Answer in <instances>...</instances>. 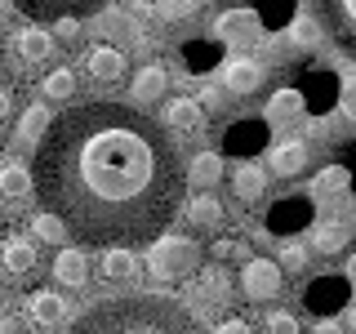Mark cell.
<instances>
[{
    "label": "cell",
    "mask_w": 356,
    "mask_h": 334,
    "mask_svg": "<svg viewBox=\"0 0 356 334\" xmlns=\"http://www.w3.org/2000/svg\"><path fill=\"white\" fill-rule=\"evenodd\" d=\"M187 170L147 111L89 98L67 107L36 148V196L76 245L134 250L165 237Z\"/></svg>",
    "instance_id": "6da1fadb"
},
{
    "label": "cell",
    "mask_w": 356,
    "mask_h": 334,
    "mask_svg": "<svg viewBox=\"0 0 356 334\" xmlns=\"http://www.w3.org/2000/svg\"><path fill=\"white\" fill-rule=\"evenodd\" d=\"M67 334H205L178 299L165 294H116L85 308Z\"/></svg>",
    "instance_id": "7a4b0ae2"
},
{
    "label": "cell",
    "mask_w": 356,
    "mask_h": 334,
    "mask_svg": "<svg viewBox=\"0 0 356 334\" xmlns=\"http://www.w3.org/2000/svg\"><path fill=\"white\" fill-rule=\"evenodd\" d=\"M147 267L156 281H183L200 267V245L192 237H161L147 250Z\"/></svg>",
    "instance_id": "3957f363"
},
{
    "label": "cell",
    "mask_w": 356,
    "mask_h": 334,
    "mask_svg": "<svg viewBox=\"0 0 356 334\" xmlns=\"http://www.w3.org/2000/svg\"><path fill=\"white\" fill-rule=\"evenodd\" d=\"M325 36L356 63V0H312Z\"/></svg>",
    "instance_id": "277c9868"
},
{
    "label": "cell",
    "mask_w": 356,
    "mask_h": 334,
    "mask_svg": "<svg viewBox=\"0 0 356 334\" xmlns=\"http://www.w3.org/2000/svg\"><path fill=\"white\" fill-rule=\"evenodd\" d=\"M209 31H214L218 45H254L263 36V18L259 9H222Z\"/></svg>",
    "instance_id": "5b68a950"
},
{
    "label": "cell",
    "mask_w": 356,
    "mask_h": 334,
    "mask_svg": "<svg viewBox=\"0 0 356 334\" xmlns=\"http://www.w3.org/2000/svg\"><path fill=\"white\" fill-rule=\"evenodd\" d=\"M241 294L254 303H272L281 294V263L272 259H245L241 267Z\"/></svg>",
    "instance_id": "8992f818"
},
{
    "label": "cell",
    "mask_w": 356,
    "mask_h": 334,
    "mask_svg": "<svg viewBox=\"0 0 356 334\" xmlns=\"http://www.w3.org/2000/svg\"><path fill=\"white\" fill-rule=\"evenodd\" d=\"M54 40L44 27H36V22H27V27L14 31V63L22 67V72H36V67H44L54 58Z\"/></svg>",
    "instance_id": "52a82bcc"
},
{
    "label": "cell",
    "mask_w": 356,
    "mask_h": 334,
    "mask_svg": "<svg viewBox=\"0 0 356 334\" xmlns=\"http://www.w3.org/2000/svg\"><path fill=\"white\" fill-rule=\"evenodd\" d=\"M267 85V67L259 58H227L222 63V89L236 98H250Z\"/></svg>",
    "instance_id": "ba28073f"
},
{
    "label": "cell",
    "mask_w": 356,
    "mask_h": 334,
    "mask_svg": "<svg viewBox=\"0 0 356 334\" xmlns=\"http://www.w3.org/2000/svg\"><path fill=\"white\" fill-rule=\"evenodd\" d=\"M343 303H348V276H339V272H325V276H316V281L307 285V308L312 312H321V321L334 317Z\"/></svg>",
    "instance_id": "9c48e42d"
},
{
    "label": "cell",
    "mask_w": 356,
    "mask_h": 334,
    "mask_svg": "<svg viewBox=\"0 0 356 334\" xmlns=\"http://www.w3.org/2000/svg\"><path fill=\"white\" fill-rule=\"evenodd\" d=\"M352 174L343 170V165H330V170H321L316 174V183H312V196H316V205L321 209H343L348 205V196H352Z\"/></svg>",
    "instance_id": "30bf717a"
},
{
    "label": "cell",
    "mask_w": 356,
    "mask_h": 334,
    "mask_svg": "<svg viewBox=\"0 0 356 334\" xmlns=\"http://www.w3.org/2000/svg\"><path fill=\"white\" fill-rule=\"evenodd\" d=\"M307 223H312V200L303 196H285L267 209V232H276V237H289V232L307 228Z\"/></svg>",
    "instance_id": "8fae6325"
},
{
    "label": "cell",
    "mask_w": 356,
    "mask_h": 334,
    "mask_svg": "<svg viewBox=\"0 0 356 334\" xmlns=\"http://www.w3.org/2000/svg\"><path fill=\"white\" fill-rule=\"evenodd\" d=\"M27 317L40 330H63L67 326V299L58 289H31L27 294Z\"/></svg>",
    "instance_id": "7c38bea8"
},
{
    "label": "cell",
    "mask_w": 356,
    "mask_h": 334,
    "mask_svg": "<svg viewBox=\"0 0 356 334\" xmlns=\"http://www.w3.org/2000/svg\"><path fill=\"white\" fill-rule=\"evenodd\" d=\"M18 5L27 9L31 18H49V22H58V18L103 14V5H107V0H18Z\"/></svg>",
    "instance_id": "4fadbf2b"
},
{
    "label": "cell",
    "mask_w": 356,
    "mask_h": 334,
    "mask_svg": "<svg viewBox=\"0 0 356 334\" xmlns=\"http://www.w3.org/2000/svg\"><path fill=\"white\" fill-rule=\"evenodd\" d=\"M0 267H5L9 276H31L40 267V254H36V245H31L27 237H5L0 241Z\"/></svg>",
    "instance_id": "5bb4252c"
},
{
    "label": "cell",
    "mask_w": 356,
    "mask_h": 334,
    "mask_svg": "<svg viewBox=\"0 0 356 334\" xmlns=\"http://www.w3.org/2000/svg\"><path fill=\"white\" fill-rule=\"evenodd\" d=\"M85 72L94 76L98 85H116V81H125V54L111 49V45H94V49L85 54Z\"/></svg>",
    "instance_id": "9a60e30c"
},
{
    "label": "cell",
    "mask_w": 356,
    "mask_h": 334,
    "mask_svg": "<svg viewBox=\"0 0 356 334\" xmlns=\"http://www.w3.org/2000/svg\"><path fill=\"white\" fill-rule=\"evenodd\" d=\"M165 89H170V72H165L161 63H143L138 72H134V81H129L134 103H161Z\"/></svg>",
    "instance_id": "2e32d148"
},
{
    "label": "cell",
    "mask_w": 356,
    "mask_h": 334,
    "mask_svg": "<svg viewBox=\"0 0 356 334\" xmlns=\"http://www.w3.org/2000/svg\"><path fill=\"white\" fill-rule=\"evenodd\" d=\"M307 161H312V148H307V138H281L272 148V170L281 174V178H294V174H303L307 170Z\"/></svg>",
    "instance_id": "e0dca14e"
},
{
    "label": "cell",
    "mask_w": 356,
    "mask_h": 334,
    "mask_svg": "<svg viewBox=\"0 0 356 334\" xmlns=\"http://www.w3.org/2000/svg\"><path fill=\"white\" fill-rule=\"evenodd\" d=\"M165 125L174 134H183V138H192V134L205 129V107H200L196 98H174V103L165 107Z\"/></svg>",
    "instance_id": "ac0fdd59"
},
{
    "label": "cell",
    "mask_w": 356,
    "mask_h": 334,
    "mask_svg": "<svg viewBox=\"0 0 356 334\" xmlns=\"http://www.w3.org/2000/svg\"><path fill=\"white\" fill-rule=\"evenodd\" d=\"M31 192H36V174H31L27 165H18V161L0 165V200H5V205H18V200H27Z\"/></svg>",
    "instance_id": "d6986e66"
},
{
    "label": "cell",
    "mask_w": 356,
    "mask_h": 334,
    "mask_svg": "<svg viewBox=\"0 0 356 334\" xmlns=\"http://www.w3.org/2000/svg\"><path fill=\"white\" fill-rule=\"evenodd\" d=\"M263 192H267V174H263V165L241 161L236 170H232V196H236L241 205H254V200H263Z\"/></svg>",
    "instance_id": "ffe728a7"
},
{
    "label": "cell",
    "mask_w": 356,
    "mask_h": 334,
    "mask_svg": "<svg viewBox=\"0 0 356 334\" xmlns=\"http://www.w3.org/2000/svg\"><path fill=\"white\" fill-rule=\"evenodd\" d=\"M49 107L44 103H31L27 111H22V120H18V148H27V152H36L40 148V138L49 134Z\"/></svg>",
    "instance_id": "44dd1931"
},
{
    "label": "cell",
    "mask_w": 356,
    "mask_h": 334,
    "mask_svg": "<svg viewBox=\"0 0 356 334\" xmlns=\"http://www.w3.org/2000/svg\"><path fill=\"white\" fill-rule=\"evenodd\" d=\"M187 218H192V228L200 232H218L222 228V205H218V196H209V192H200L187 200Z\"/></svg>",
    "instance_id": "7402d4cb"
},
{
    "label": "cell",
    "mask_w": 356,
    "mask_h": 334,
    "mask_svg": "<svg viewBox=\"0 0 356 334\" xmlns=\"http://www.w3.org/2000/svg\"><path fill=\"white\" fill-rule=\"evenodd\" d=\"M54 276H58V285L81 289V285L89 281V263H85V254H81V250H63L58 259H54Z\"/></svg>",
    "instance_id": "603a6c76"
},
{
    "label": "cell",
    "mask_w": 356,
    "mask_h": 334,
    "mask_svg": "<svg viewBox=\"0 0 356 334\" xmlns=\"http://www.w3.org/2000/svg\"><path fill=\"white\" fill-rule=\"evenodd\" d=\"M222 178V156L218 152H196L192 156V165H187V183H196V187H214Z\"/></svg>",
    "instance_id": "cb8c5ba5"
},
{
    "label": "cell",
    "mask_w": 356,
    "mask_h": 334,
    "mask_svg": "<svg viewBox=\"0 0 356 334\" xmlns=\"http://www.w3.org/2000/svg\"><path fill=\"white\" fill-rule=\"evenodd\" d=\"M289 40L303 45V49H316V45L325 40V27H321L316 14H294L289 18Z\"/></svg>",
    "instance_id": "d4e9b609"
},
{
    "label": "cell",
    "mask_w": 356,
    "mask_h": 334,
    "mask_svg": "<svg viewBox=\"0 0 356 334\" xmlns=\"http://www.w3.org/2000/svg\"><path fill=\"white\" fill-rule=\"evenodd\" d=\"M138 276V259L129 250H107L103 254V281H134Z\"/></svg>",
    "instance_id": "484cf974"
},
{
    "label": "cell",
    "mask_w": 356,
    "mask_h": 334,
    "mask_svg": "<svg viewBox=\"0 0 356 334\" xmlns=\"http://www.w3.org/2000/svg\"><path fill=\"white\" fill-rule=\"evenodd\" d=\"M44 98L49 103H72V94H76V72L72 67H54L49 76H44Z\"/></svg>",
    "instance_id": "4316f807"
},
{
    "label": "cell",
    "mask_w": 356,
    "mask_h": 334,
    "mask_svg": "<svg viewBox=\"0 0 356 334\" xmlns=\"http://www.w3.org/2000/svg\"><path fill=\"white\" fill-rule=\"evenodd\" d=\"M267 116L276 120V125H289V120L303 116V94H294V89H281V94H272V103H267Z\"/></svg>",
    "instance_id": "83f0119b"
},
{
    "label": "cell",
    "mask_w": 356,
    "mask_h": 334,
    "mask_svg": "<svg viewBox=\"0 0 356 334\" xmlns=\"http://www.w3.org/2000/svg\"><path fill=\"white\" fill-rule=\"evenodd\" d=\"M94 27H98L103 40H134V22L120 14V9H103V14L94 18Z\"/></svg>",
    "instance_id": "f1b7e54d"
},
{
    "label": "cell",
    "mask_w": 356,
    "mask_h": 334,
    "mask_svg": "<svg viewBox=\"0 0 356 334\" xmlns=\"http://www.w3.org/2000/svg\"><path fill=\"white\" fill-rule=\"evenodd\" d=\"M227 294H232V281H227V272H222V267L200 272V299H205V303L222 308V303H227Z\"/></svg>",
    "instance_id": "f546056e"
},
{
    "label": "cell",
    "mask_w": 356,
    "mask_h": 334,
    "mask_svg": "<svg viewBox=\"0 0 356 334\" xmlns=\"http://www.w3.org/2000/svg\"><path fill=\"white\" fill-rule=\"evenodd\" d=\"M31 232H36V241H49V245H63L72 232H67V223L58 214H49V209H40L36 218H31Z\"/></svg>",
    "instance_id": "4dcf8cb0"
},
{
    "label": "cell",
    "mask_w": 356,
    "mask_h": 334,
    "mask_svg": "<svg viewBox=\"0 0 356 334\" xmlns=\"http://www.w3.org/2000/svg\"><path fill=\"white\" fill-rule=\"evenodd\" d=\"M312 241H316V250H321V254H339L343 245H348V228H339V223H321Z\"/></svg>",
    "instance_id": "1f68e13d"
},
{
    "label": "cell",
    "mask_w": 356,
    "mask_h": 334,
    "mask_svg": "<svg viewBox=\"0 0 356 334\" xmlns=\"http://www.w3.org/2000/svg\"><path fill=\"white\" fill-rule=\"evenodd\" d=\"M156 14L165 22H183V18L196 14V0H156Z\"/></svg>",
    "instance_id": "d6a6232c"
},
{
    "label": "cell",
    "mask_w": 356,
    "mask_h": 334,
    "mask_svg": "<svg viewBox=\"0 0 356 334\" xmlns=\"http://www.w3.org/2000/svg\"><path fill=\"white\" fill-rule=\"evenodd\" d=\"M307 259H312V254H307V245H298V241H289L285 250H281V267H285V272H303Z\"/></svg>",
    "instance_id": "836d02e7"
},
{
    "label": "cell",
    "mask_w": 356,
    "mask_h": 334,
    "mask_svg": "<svg viewBox=\"0 0 356 334\" xmlns=\"http://www.w3.org/2000/svg\"><path fill=\"white\" fill-rule=\"evenodd\" d=\"M267 334H298V321H294V312H272V317L263 321Z\"/></svg>",
    "instance_id": "e575fe53"
},
{
    "label": "cell",
    "mask_w": 356,
    "mask_h": 334,
    "mask_svg": "<svg viewBox=\"0 0 356 334\" xmlns=\"http://www.w3.org/2000/svg\"><path fill=\"white\" fill-rule=\"evenodd\" d=\"M54 31H58V40H67V45L81 40V18H58V22H54Z\"/></svg>",
    "instance_id": "d590c367"
},
{
    "label": "cell",
    "mask_w": 356,
    "mask_h": 334,
    "mask_svg": "<svg viewBox=\"0 0 356 334\" xmlns=\"http://www.w3.org/2000/svg\"><path fill=\"white\" fill-rule=\"evenodd\" d=\"M241 254H245L241 241H218L214 245V259H222V263H227V259H241Z\"/></svg>",
    "instance_id": "8d00e7d4"
},
{
    "label": "cell",
    "mask_w": 356,
    "mask_h": 334,
    "mask_svg": "<svg viewBox=\"0 0 356 334\" xmlns=\"http://www.w3.org/2000/svg\"><path fill=\"white\" fill-rule=\"evenodd\" d=\"M214 334H254V330H250V321H241V317H227V321H222V326H218Z\"/></svg>",
    "instance_id": "74e56055"
},
{
    "label": "cell",
    "mask_w": 356,
    "mask_h": 334,
    "mask_svg": "<svg viewBox=\"0 0 356 334\" xmlns=\"http://www.w3.org/2000/svg\"><path fill=\"white\" fill-rule=\"evenodd\" d=\"M0 334H22V312H5L0 317Z\"/></svg>",
    "instance_id": "f35d334b"
},
{
    "label": "cell",
    "mask_w": 356,
    "mask_h": 334,
    "mask_svg": "<svg viewBox=\"0 0 356 334\" xmlns=\"http://www.w3.org/2000/svg\"><path fill=\"white\" fill-rule=\"evenodd\" d=\"M9 116H14V94H9V89L0 85V125H5Z\"/></svg>",
    "instance_id": "ab89813d"
},
{
    "label": "cell",
    "mask_w": 356,
    "mask_h": 334,
    "mask_svg": "<svg viewBox=\"0 0 356 334\" xmlns=\"http://www.w3.org/2000/svg\"><path fill=\"white\" fill-rule=\"evenodd\" d=\"M312 334H343V326L334 317H325V321H316V326H312Z\"/></svg>",
    "instance_id": "60d3db41"
},
{
    "label": "cell",
    "mask_w": 356,
    "mask_h": 334,
    "mask_svg": "<svg viewBox=\"0 0 356 334\" xmlns=\"http://www.w3.org/2000/svg\"><path fill=\"white\" fill-rule=\"evenodd\" d=\"M218 103H222L218 89H205V94H200V107H218Z\"/></svg>",
    "instance_id": "b9f144b4"
},
{
    "label": "cell",
    "mask_w": 356,
    "mask_h": 334,
    "mask_svg": "<svg viewBox=\"0 0 356 334\" xmlns=\"http://www.w3.org/2000/svg\"><path fill=\"white\" fill-rule=\"evenodd\" d=\"M343 107H348V116H352V120H356V85H352V89H348V98H343Z\"/></svg>",
    "instance_id": "7bdbcfd3"
},
{
    "label": "cell",
    "mask_w": 356,
    "mask_h": 334,
    "mask_svg": "<svg viewBox=\"0 0 356 334\" xmlns=\"http://www.w3.org/2000/svg\"><path fill=\"white\" fill-rule=\"evenodd\" d=\"M9 9H18V0H0V18H5Z\"/></svg>",
    "instance_id": "ee69618b"
},
{
    "label": "cell",
    "mask_w": 356,
    "mask_h": 334,
    "mask_svg": "<svg viewBox=\"0 0 356 334\" xmlns=\"http://www.w3.org/2000/svg\"><path fill=\"white\" fill-rule=\"evenodd\" d=\"M348 281H356V254L348 259Z\"/></svg>",
    "instance_id": "f6af8a7d"
},
{
    "label": "cell",
    "mask_w": 356,
    "mask_h": 334,
    "mask_svg": "<svg viewBox=\"0 0 356 334\" xmlns=\"http://www.w3.org/2000/svg\"><path fill=\"white\" fill-rule=\"evenodd\" d=\"M352 330H356V308H352Z\"/></svg>",
    "instance_id": "bcb514c9"
}]
</instances>
